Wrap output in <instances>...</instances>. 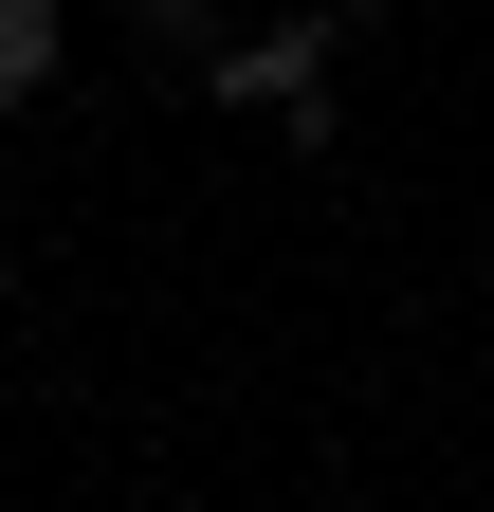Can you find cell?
Segmentation results:
<instances>
[{
	"instance_id": "cell-2",
	"label": "cell",
	"mask_w": 494,
	"mask_h": 512,
	"mask_svg": "<svg viewBox=\"0 0 494 512\" xmlns=\"http://www.w3.org/2000/svg\"><path fill=\"white\" fill-rule=\"evenodd\" d=\"M55 55H74V19H55V0H0V110H37Z\"/></svg>"
},
{
	"instance_id": "cell-3",
	"label": "cell",
	"mask_w": 494,
	"mask_h": 512,
	"mask_svg": "<svg viewBox=\"0 0 494 512\" xmlns=\"http://www.w3.org/2000/svg\"><path fill=\"white\" fill-rule=\"evenodd\" d=\"M129 19H165V37H183V19H202V0H129Z\"/></svg>"
},
{
	"instance_id": "cell-1",
	"label": "cell",
	"mask_w": 494,
	"mask_h": 512,
	"mask_svg": "<svg viewBox=\"0 0 494 512\" xmlns=\"http://www.w3.org/2000/svg\"><path fill=\"white\" fill-rule=\"evenodd\" d=\"M202 92H220V110H275V128H312V147H330V19L220 37V55H202Z\"/></svg>"
}]
</instances>
